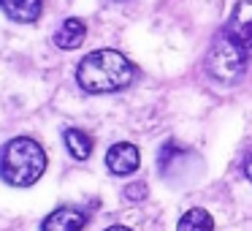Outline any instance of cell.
<instances>
[{"label": "cell", "instance_id": "1", "mask_svg": "<svg viewBox=\"0 0 252 231\" xmlns=\"http://www.w3.org/2000/svg\"><path fill=\"white\" fill-rule=\"evenodd\" d=\"M136 79V66L127 60L125 55L114 49H98L90 52L76 68V82L84 93H117L133 84Z\"/></svg>", "mask_w": 252, "mask_h": 231}, {"label": "cell", "instance_id": "2", "mask_svg": "<svg viewBox=\"0 0 252 231\" xmlns=\"http://www.w3.org/2000/svg\"><path fill=\"white\" fill-rule=\"evenodd\" d=\"M46 171V153L38 142L28 136H17L3 147L0 155V174L8 185L14 188H28L41 180Z\"/></svg>", "mask_w": 252, "mask_h": 231}, {"label": "cell", "instance_id": "3", "mask_svg": "<svg viewBox=\"0 0 252 231\" xmlns=\"http://www.w3.org/2000/svg\"><path fill=\"white\" fill-rule=\"evenodd\" d=\"M247 66L250 63H247L244 46L236 44L225 30L220 36H214L212 46L206 52V60H203V68H206V74L214 82L225 84V87H233V84H239L244 79Z\"/></svg>", "mask_w": 252, "mask_h": 231}, {"label": "cell", "instance_id": "4", "mask_svg": "<svg viewBox=\"0 0 252 231\" xmlns=\"http://www.w3.org/2000/svg\"><path fill=\"white\" fill-rule=\"evenodd\" d=\"M225 33L239 46L252 52V0H239L233 6V14L225 25Z\"/></svg>", "mask_w": 252, "mask_h": 231}, {"label": "cell", "instance_id": "5", "mask_svg": "<svg viewBox=\"0 0 252 231\" xmlns=\"http://www.w3.org/2000/svg\"><path fill=\"white\" fill-rule=\"evenodd\" d=\"M138 163H141V153H138V147L130 142L111 144V150L106 153V166H109V171L117 177L133 174V171L138 169Z\"/></svg>", "mask_w": 252, "mask_h": 231}, {"label": "cell", "instance_id": "6", "mask_svg": "<svg viewBox=\"0 0 252 231\" xmlns=\"http://www.w3.org/2000/svg\"><path fill=\"white\" fill-rule=\"evenodd\" d=\"M87 226V215L73 207H60L52 215H46L41 231H82Z\"/></svg>", "mask_w": 252, "mask_h": 231}, {"label": "cell", "instance_id": "7", "mask_svg": "<svg viewBox=\"0 0 252 231\" xmlns=\"http://www.w3.org/2000/svg\"><path fill=\"white\" fill-rule=\"evenodd\" d=\"M0 8L8 19L14 22H35L44 11V3L41 0H0Z\"/></svg>", "mask_w": 252, "mask_h": 231}, {"label": "cell", "instance_id": "8", "mask_svg": "<svg viewBox=\"0 0 252 231\" xmlns=\"http://www.w3.org/2000/svg\"><path fill=\"white\" fill-rule=\"evenodd\" d=\"M84 36H87V28H84L82 19H65L60 25V30L55 33V44L60 49H76V46L84 44Z\"/></svg>", "mask_w": 252, "mask_h": 231}, {"label": "cell", "instance_id": "9", "mask_svg": "<svg viewBox=\"0 0 252 231\" xmlns=\"http://www.w3.org/2000/svg\"><path fill=\"white\" fill-rule=\"evenodd\" d=\"M63 139H65L68 153H71L76 160H87L90 158V153H93V139H90L84 131H79V128H68V131L63 133Z\"/></svg>", "mask_w": 252, "mask_h": 231}, {"label": "cell", "instance_id": "10", "mask_svg": "<svg viewBox=\"0 0 252 231\" xmlns=\"http://www.w3.org/2000/svg\"><path fill=\"white\" fill-rule=\"evenodd\" d=\"M176 231H214V220L206 209L195 207V209H187V212L182 215Z\"/></svg>", "mask_w": 252, "mask_h": 231}, {"label": "cell", "instance_id": "11", "mask_svg": "<svg viewBox=\"0 0 252 231\" xmlns=\"http://www.w3.org/2000/svg\"><path fill=\"white\" fill-rule=\"evenodd\" d=\"M125 198L127 201H144L147 198V185L144 182H133V185L125 188Z\"/></svg>", "mask_w": 252, "mask_h": 231}, {"label": "cell", "instance_id": "12", "mask_svg": "<svg viewBox=\"0 0 252 231\" xmlns=\"http://www.w3.org/2000/svg\"><path fill=\"white\" fill-rule=\"evenodd\" d=\"M244 174H247V180L252 182V155L247 158V163H244Z\"/></svg>", "mask_w": 252, "mask_h": 231}, {"label": "cell", "instance_id": "13", "mask_svg": "<svg viewBox=\"0 0 252 231\" xmlns=\"http://www.w3.org/2000/svg\"><path fill=\"white\" fill-rule=\"evenodd\" d=\"M106 231H133V229H127V226H111V229H106Z\"/></svg>", "mask_w": 252, "mask_h": 231}, {"label": "cell", "instance_id": "14", "mask_svg": "<svg viewBox=\"0 0 252 231\" xmlns=\"http://www.w3.org/2000/svg\"><path fill=\"white\" fill-rule=\"evenodd\" d=\"M114 3H125V0H114Z\"/></svg>", "mask_w": 252, "mask_h": 231}]
</instances>
